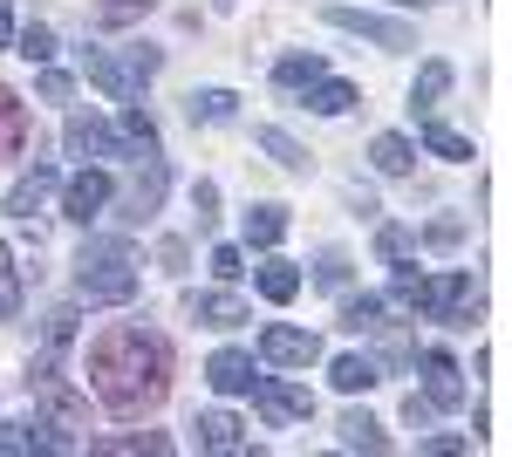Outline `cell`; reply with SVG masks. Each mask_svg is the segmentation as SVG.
<instances>
[{
    "label": "cell",
    "mask_w": 512,
    "mask_h": 457,
    "mask_svg": "<svg viewBox=\"0 0 512 457\" xmlns=\"http://www.w3.org/2000/svg\"><path fill=\"white\" fill-rule=\"evenodd\" d=\"M308 110H315V116H342V110H355V82H342V76H315V82H308Z\"/></svg>",
    "instance_id": "d6986e66"
},
{
    "label": "cell",
    "mask_w": 512,
    "mask_h": 457,
    "mask_svg": "<svg viewBox=\"0 0 512 457\" xmlns=\"http://www.w3.org/2000/svg\"><path fill=\"white\" fill-rule=\"evenodd\" d=\"M7 41H14V7L0 0V48H7Z\"/></svg>",
    "instance_id": "ee69618b"
},
{
    "label": "cell",
    "mask_w": 512,
    "mask_h": 457,
    "mask_svg": "<svg viewBox=\"0 0 512 457\" xmlns=\"http://www.w3.org/2000/svg\"><path fill=\"white\" fill-rule=\"evenodd\" d=\"M444 89H451V62H424V69H417V89H410V103H417V110L431 116Z\"/></svg>",
    "instance_id": "83f0119b"
},
{
    "label": "cell",
    "mask_w": 512,
    "mask_h": 457,
    "mask_svg": "<svg viewBox=\"0 0 512 457\" xmlns=\"http://www.w3.org/2000/svg\"><path fill=\"white\" fill-rule=\"evenodd\" d=\"M62 144H69V157H130L123 137H117V123H103V116H69Z\"/></svg>",
    "instance_id": "ba28073f"
},
{
    "label": "cell",
    "mask_w": 512,
    "mask_h": 457,
    "mask_svg": "<svg viewBox=\"0 0 512 457\" xmlns=\"http://www.w3.org/2000/svg\"><path fill=\"white\" fill-rule=\"evenodd\" d=\"M185 260H192V246H185V239H164V246H158V267L164 273H185Z\"/></svg>",
    "instance_id": "60d3db41"
},
{
    "label": "cell",
    "mask_w": 512,
    "mask_h": 457,
    "mask_svg": "<svg viewBox=\"0 0 512 457\" xmlns=\"http://www.w3.org/2000/svg\"><path fill=\"white\" fill-rule=\"evenodd\" d=\"M0 451H7V457L35 451V430H21V423H0Z\"/></svg>",
    "instance_id": "f35d334b"
},
{
    "label": "cell",
    "mask_w": 512,
    "mask_h": 457,
    "mask_svg": "<svg viewBox=\"0 0 512 457\" xmlns=\"http://www.w3.org/2000/svg\"><path fill=\"white\" fill-rule=\"evenodd\" d=\"M369 164H376L383 178H410V171H417V144H410L403 130H383V137L369 144Z\"/></svg>",
    "instance_id": "9a60e30c"
},
{
    "label": "cell",
    "mask_w": 512,
    "mask_h": 457,
    "mask_svg": "<svg viewBox=\"0 0 512 457\" xmlns=\"http://www.w3.org/2000/svg\"><path fill=\"white\" fill-rule=\"evenodd\" d=\"M260 294H267L274 307H287L294 294H301V267H294V260H267V267H260Z\"/></svg>",
    "instance_id": "603a6c76"
},
{
    "label": "cell",
    "mask_w": 512,
    "mask_h": 457,
    "mask_svg": "<svg viewBox=\"0 0 512 457\" xmlns=\"http://www.w3.org/2000/svg\"><path fill=\"white\" fill-rule=\"evenodd\" d=\"M69 335H76V307H55V314H48V342L62 348Z\"/></svg>",
    "instance_id": "b9f144b4"
},
{
    "label": "cell",
    "mask_w": 512,
    "mask_h": 457,
    "mask_svg": "<svg viewBox=\"0 0 512 457\" xmlns=\"http://www.w3.org/2000/svg\"><path fill=\"white\" fill-rule=\"evenodd\" d=\"M151 7H158V0H103L89 21H96V28H130V21H144Z\"/></svg>",
    "instance_id": "4dcf8cb0"
},
{
    "label": "cell",
    "mask_w": 512,
    "mask_h": 457,
    "mask_svg": "<svg viewBox=\"0 0 512 457\" xmlns=\"http://www.w3.org/2000/svg\"><path fill=\"white\" fill-rule=\"evenodd\" d=\"M205 382H212V389H219V396H246V389H253V355H239V348H219V355H212V362H205Z\"/></svg>",
    "instance_id": "4fadbf2b"
},
{
    "label": "cell",
    "mask_w": 512,
    "mask_h": 457,
    "mask_svg": "<svg viewBox=\"0 0 512 457\" xmlns=\"http://www.w3.org/2000/svg\"><path fill=\"white\" fill-rule=\"evenodd\" d=\"M55 185H62V178H55V164H28V171H21V185L7 191V212H14V219H35L41 198H48Z\"/></svg>",
    "instance_id": "5bb4252c"
},
{
    "label": "cell",
    "mask_w": 512,
    "mask_h": 457,
    "mask_svg": "<svg viewBox=\"0 0 512 457\" xmlns=\"http://www.w3.org/2000/svg\"><path fill=\"white\" fill-rule=\"evenodd\" d=\"M117 137H123V151L137 157V164H144V157H158V123H151L144 110H123L117 116Z\"/></svg>",
    "instance_id": "ac0fdd59"
},
{
    "label": "cell",
    "mask_w": 512,
    "mask_h": 457,
    "mask_svg": "<svg viewBox=\"0 0 512 457\" xmlns=\"http://www.w3.org/2000/svg\"><path fill=\"white\" fill-rule=\"evenodd\" d=\"M198 451H219V457H233V451H246V423L233 417V410H198Z\"/></svg>",
    "instance_id": "7c38bea8"
},
{
    "label": "cell",
    "mask_w": 512,
    "mask_h": 457,
    "mask_svg": "<svg viewBox=\"0 0 512 457\" xmlns=\"http://www.w3.org/2000/svg\"><path fill=\"white\" fill-rule=\"evenodd\" d=\"M76 294L89 307H123L137 301V253L123 239H89L76 253Z\"/></svg>",
    "instance_id": "7a4b0ae2"
},
{
    "label": "cell",
    "mask_w": 512,
    "mask_h": 457,
    "mask_svg": "<svg viewBox=\"0 0 512 457\" xmlns=\"http://www.w3.org/2000/svg\"><path fill=\"white\" fill-rule=\"evenodd\" d=\"M192 205H198V226H212V219H219V185L205 178V185L192 191Z\"/></svg>",
    "instance_id": "ab89813d"
},
{
    "label": "cell",
    "mask_w": 512,
    "mask_h": 457,
    "mask_svg": "<svg viewBox=\"0 0 512 457\" xmlns=\"http://www.w3.org/2000/svg\"><path fill=\"white\" fill-rule=\"evenodd\" d=\"M424 451H431V457H451V451H465V437H458V430H437V437H424Z\"/></svg>",
    "instance_id": "7bdbcfd3"
},
{
    "label": "cell",
    "mask_w": 512,
    "mask_h": 457,
    "mask_svg": "<svg viewBox=\"0 0 512 457\" xmlns=\"http://www.w3.org/2000/svg\"><path fill=\"white\" fill-rule=\"evenodd\" d=\"M89 389L103 410L117 417H144L158 410L164 389H171V348L164 335H151L144 321H117L89 342Z\"/></svg>",
    "instance_id": "6da1fadb"
},
{
    "label": "cell",
    "mask_w": 512,
    "mask_h": 457,
    "mask_svg": "<svg viewBox=\"0 0 512 457\" xmlns=\"http://www.w3.org/2000/svg\"><path fill=\"white\" fill-rule=\"evenodd\" d=\"M198 321L205 328H239L246 321V301L239 294H198Z\"/></svg>",
    "instance_id": "4316f807"
},
{
    "label": "cell",
    "mask_w": 512,
    "mask_h": 457,
    "mask_svg": "<svg viewBox=\"0 0 512 457\" xmlns=\"http://www.w3.org/2000/svg\"><path fill=\"white\" fill-rule=\"evenodd\" d=\"M349 253H335V246H328V253H321V260H315V280H321V287H349Z\"/></svg>",
    "instance_id": "836d02e7"
},
{
    "label": "cell",
    "mask_w": 512,
    "mask_h": 457,
    "mask_svg": "<svg viewBox=\"0 0 512 457\" xmlns=\"http://www.w3.org/2000/svg\"><path fill=\"white\" fill-rule=\"evenodd\" d=\"M376 253H383L390 267H403V260L417 253V232H403V226H383V232H376Z\"/></svg>",
    "instance_id": "d6a6232c"
},
{
    "label": "cell",
    "mask_w": 512,
    "mask_h": 457,
    "mask_svg": "<svg viewBox=\"0 0 512 457\" xmlns=\"http://www.w3.org/2000/svg\"><path fill=\"white\" fill-rule=\"evenodd\" d=\"M158 69H164V48H144V41H137L130 55H89V82H96L103 96H117V103H130Z\"/></svg>",
    "instance_id": "3957f363"
},
{
    "label": "cell",
    "mask_w": 512,
    "mask_h": 457,
    "mask_svg": "<svg viewBox=\"0 0 512 457\" xmlns=\"http://www.w3.org/2000/svg\"><path fill=\"white\" fill-rule=\"evenodd\" d=\"M35 89H41V103H69V96H76V82L62 76V69H41Z\"/></svg>",
    "instance_id": "8d00e7d4"
},
{
    "label": "cell",
    "mask_w": 512,
    "mask_h": 457,
    "mask_svg": "<svg viewBox=\"0 0 512 457\" xmlns=\"http://www.w3.org/2000/svg\"><path fill=\"white\" fill-rule=\"evenodd\" d=\"M21 144H28V110H21V96L0 89V157H14Z\"/></svg>",
    "instance_id": "d4e9b609"
},
{
    "label": "cell",
    "mask_w": 512,
    "mask_h": 457,
    "mask_svg": "<svg viewBox=\"0 0 512 457\" xmlns=\"http://www.w3.org/2000/svg\"><path fill=\"white\" fill-rule=\"evenodd\" d=\"M164 185H171L164 157H144V171L130 178V191H123V219H137V226H144V219H151V212L164 205Z\"/></svg>",
    "instance_id": "30bf717a"
},
{
    "label": "cell",
    "mask_w": 512,
    "mask_h": 457,
    "mask_svg": "<svg viewBox=\"0 0 512 457\" xmlns=\"http://www.w3.org/2000/svg\"><path fill=\"white\" fill-rule=\"evenodd\" d=\"M328 382H335L342 396H362V389H376V382H383V369H376L369 355H335V369H328Z\"/></svg>",
    "instance_id": "e0dca14e"
},
{
    "label": "cell",
    "mask_w": 512,
    "mask_h": 457,
    "mask_svg": "<svg viewBox=\"0 0 512 457\" xmlns=\"http://www.w3.org/2000/svg\"><path fill=\"white\" fill-rule=\"evenodd\" d=\"M458 239H465V226H458V219H437V226H424V246H437V253H444V246H458Z\"/></svg>",
    "instance_id": "74e56055"
},
{
    "label": "cell",
    "mask_w": 512,
    "mask_h": 457,
    "mask_svg": "<svg viewBox=\"0 0 512 457\" xmlns=\"http://www.w3.org/2000/svg\"><path fill=\"white\" fill-rule=\"evenodd\" d=\"M117 198V185H110V171H76L69 185H62V212L76 219V226H89V219H103V205Z\"/></svg>",
    "instance_id": "8992f818"
},
{
    "label": "cell",
    "mask_w": 512,
    "mask_h": 457,
    "mask_svg": "<svg viewBox=\"0 0 512 457\" xmlns=\"http://www.w3.org/2000/svg\"><path fill=\"white\" fill-rule=\"evenodd\" d=\"M14 48H21V55H28V62H48V55H55V35H48V28H21V35H14Z\"/></svg>",
    "instance_id": "e575fe53"
},
{
    "label": "cell",
    "mask_w": 512,
    "mask_h": 457,
    "mask_svg": "<svg viewBox=\"0 0 512 457\" xmlns=\"http://www.w3.org/2000/svg\"><path fill=\"white\" fill-rule=\"evenodd\" d=\"M239 96L233 89H192V123H233Z\"/></svg>",
    "instance_id": "484cf974"
},
{
    "label": "cell",
    "mask_w": 512,
    "mask_h": 457,
    "mask_svg": "<svg viewBox=\"0 0 512 457\" xmlns=\"http://www.w3.org/2000/svg\"><path fill=\"white\" fill-rule=\"evenodd\" d=\"M383 294H355V301H342V328L349 335H362V328H383Z\"/></svg>",
    "instance_id": "f546056e"
},
{
    "label": "cell",
    "mask_w": 512,
    "mask_h": 457,
    "mask_svg": "<svg viewBox=\"0 0 512 457\" xmlns=\"http://www.w3.org/2000/svg\"><path fill=\"white\" fill-rule=\"evenodd\" d=\"M424 403L431 410H458L465 403V369L444 348H424Z\"/></svg>",
    "instance_id": "52a82bcc"
},
{
    "label": "cell",
    "mask_w": 512,
    "mask_h": 457,
    "mask_svg": "<svg viewBox=\"0 0 512 457\" xmlns=\"http://www.w3.org/2000/svg\"><path fill=\"white\" fill-rule=\"evenodd\" d=\"M335 430H342V451H369V457H383V451H390V430L369 417V410H349V417L335 423Z\"/></svg>",
    "instance_id": "2e32d148"
},
{
    "label": "cell",
    "mask_w": 512,
    "mask_h": 457,
    "mask_svg": "<svg viewBox=\"0 0 512 457\" xmlns=\"http://www.w3.org/2000/svg\"><path fill=\"white\" fill-rule=\"evenodd\" d=\"M253 396H260V410H267V417L274 423H301V417H315V396H308V389H294V382H253Z\"/></svg>",
    "instance_id": "8fae6325"
},
{
    "label": "cell",
    "mask_w": 512,
    "mask_h": 457,
    "mask_svg": "<svg viewBox=\"0 0 512 457\" xmlns=\"http://www.w3.org/2000/svg\"><path fill=\"white\" fill-rule=\"evenodd\" d=\"M417 314H431V321H444V328H472L478 321V280L472 273H437V280H424Z\"/></svg>",
    "instance_id": "277c9868"
},
{
    "label": "cell",
    "mask_w": 512,
    "mask_h": 457,
    "mask_svg": "<svg viewBox=\"0 0 512 457\" xmlns=\"http://www.w3.org/2000/svg\"><path fill=\"white\" fill-rule=\"evenodd\" d=\"M219 7H233V0H219Z\"/></svg>",
    "instance_id": "f6af8a7d"
},
{
    "label": "cell",
    "mask_w": 512,
    "mask_h": 457,
    "mask_svg": "<svg viewBox=\"0 0 512 457\" xmlns=\"http://www.w3.org/2000/svg\"><path fill=\"white\" fill-rule=\"evenodd\" d=\"M315 76H328V62H321L315 48H308V55L294 48V55H280V62H274V82H280V89H308Z\"/></svg>",
    "instance_id": "7402d4cb"
},
{
    "label": "cell",
    "mask_w": 512,
    "mask_h": 457,
    "mask_svg": "<svg viewBox=\"0 0 512 457\" xmlns=\"http://www.w3.org/2000/svg\"><path fill=\"white\" fill-rule=\"evenodd\" d=\"M260 362H274V369H308V362H321V342L308 328H267V335H260Z\"/></svg>",
    "instance_id": "9c48e42d"
},
{
    "label": "cell",
    "mask_w": 512,
    "mask_h": 457,
    "mask_svg": "<svg viewBox=\"0 0 512 457\" xmlns=\"http://www.w3.org/2000/svg\"><path fill=\"white\" fill-rule=\"evenodd\" d=\"M424 151L444 157V164H472V137L451 130V123H424Z\"/></svg>",
    "instance_id": "44dd1931"
},
{
    "label": "cell",
    "mask_w": 512,
    "mask_h": 457,
    "mask_svg": "<svg viewBox=\"0 0 512 457\" xmlns=\"http://www.w3.org/2000/svg\"><path fill=\"white\" fill-rule=\"evenodd\" d=\"M212 273L219 280H239L246 273V246H212Z\"/></svg>",
    "instance_id": "d590c367"
},
{
    "label": "cell",
    "mask_w": 512,
    "mask_h": 457,
    "mask_svg": "<svg viewBox=\"0 0 512 457\" xmlns=\"http://www.w3.org/2000/svg\"><path fill=\"white\" fill-rule=\"evenodd\" d=\"M260 151L274 157L280 171H308V151H301V144H294V137H287V130H274V123H267V130H260Z\"/></svg>",
    "instance_id": "f1b7e54d"
},
{
    "label": "cell",
    "mask_w": 512,
    "mask_h": 457,
    "mask_svg": "<svg viewBox=\"0 0 512 457\" xmlns=\"http://www.w3.org/2000/svg\"><path fill=\"white\" fill-rule=\"evenodd\" d=\"M89 451H110V457H130V451H151V457H164L171 451V437L164 430H130V437H96Z\"/></svg>",
    "instance_id": "cb8c5ba5"
},
{
    "label": "cell",
    "mask_w": 512,
    "mask_h": 457,
    "mask_svg": "<svg viewBox=\"0 0 512 457\" xmlns=\"http://www.w3.org/2000/svg\"><path fill=\"white\" fill-rule=\"evenodd\" d=\"M280 239H287V205H253V212H246V246L267 253Z\"/></svg>",
    "instance_id": "ffe728a7"
},
{
    "label": "cell",
    "mask_w": 512,
    "mask_h": 457,
    "mask_svg": "<svg viewBox=\"0 0 512 457\" xmlns=\"http://www.w3.org/2000/svg\"><path fill=\"white\" fill-rule=\"evenodd\" d=\"M21 314V273H14V253L0 246V321H14Z\"/></svg>",
    "instance_id": "1f68e13d"
},
{
    "label": "cell",
    "mask_w": 512,
    "mask_h": 457,
    "mask_svg": "<svg viewBox=\"0 0 512 457\" xmlns=\"http://www.w3.org/2000/svg\"><path fill=\"white\" fill-rule=\"evenodd\" d=\"M321 21H328V28H342V35L376 41V48H417V35H410L403 21H390V14H369V7H321Z\"/></svg>",
    "instance_id": "5b68a950"
}]
</instances>
